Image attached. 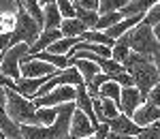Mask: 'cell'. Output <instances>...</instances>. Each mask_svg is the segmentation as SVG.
Instances as JSON below:
<instances>
[{"label":"cell","mask_w":160,"mask_h":139,"mask_svg":"<svg viewBox=\"0 0 160 139\" xmlns=\"http://www.w3.org/2000/svg\"><path fill=\"white\" fill-rule=\"evenodd\" d=\"M128 43H130V49L139 51V54H145V56H154L160 49V41L154 34V28L145 22L137 24L130 32H128Z\"/></svg>","instance_id":"3957f363"},{"label":"cell","mask_w":160,"mask_h":139,"mask_svg":"<svg viewBox=\"0 0 160 139\" xmlns=\"http://www.w3.org/2000/svg\"><path fill=\"white\" fill-rule=\"evenodd\" d=\"M132 120H135L141 128H143V126H152V124L160 122V107L149 105V103H143V105L135 111Z\"/></svg>","instance_id":"7c38bea8"},{"label":"cell","mask_w":160,"mask_h":139,"mask_svg":"<svg viewBox=\"0 0 160 139\" xmlns=\"http://www.w3.org/2000/svg\"><path fill=\"white\" fill-rule=\"evenodd\" d=\"M156 124H158V128H160V122H156Z\"/></svg>","instance_id":"ab89813d"},{"label":"cell","mask_w":160,"mask_h":139,"mask_svg":"<svg viewBox=\"0 0 160 139\" xmlns=\"http://www.w3.org/2000/svg\"><path fill=\"white\" fill-rule=\"evenodd\" d=\"M86 139H96V137H86Z\"/></svg>","instance_id":"f35d334b"},{"label":"cell","mask_w":160,"mask_h":139,"mask_svg":"<svg viewBox=\"0 0 160 139\" xmlns=\"http://www.w3.org/2000/svg\"><path fill=\"white\" fill-rule=\"evenodd\" d=\"M109 128L111 133H120V135H128V137H137L141 133V126L126 114H120L118 118H113L109 122Z\"/></svg>","instance_id":"8fae6325"},{"label":"cell","mask_w":160,"mask_h":139,"mask_svg":"<svg viewBox=\"0 0 160 139\" xmlns=\"http://www.w3.org/2000/svg\"><path fill=\"white\" fill-rule=\"evenodd\" d=\"M38 2H41V7H47L49 2H56V0H38Z\"/></svg>","instance_id":"8d00e7d4"},{"label":"cell","mask_w":160,"mask_h":139,"mask_svg":"<svg viewBox=\"0 0 160 139\" xmlns=\"http://www.w3.org/2000/svg\"><path fill=\"white\" fill-rule=\"evenodd\" d=\"M15 22H17V13H9L0 9V32H13Z\"/></svg>","instance_id":"4316f807"},{"label":"cell","mask_w":160,"mask_h":139,"mask_svg":"<svg viewBox=\"0 0 160 139\" xmlns=\"http://www.w3.org/2000/svg\"><path fill=\"white\" fill-rule=\"evenodd\" d=\"M94 99V114L98 118V122H111L113 118H118V116L122 114L120 111V105L115 101H111V99H100V96H92Z\"/></svg>","instance_id":"30bf717a"},{"label":"cell","mask_w":160,"mask_h":139,"mask_svg":"<svg viewBox=\"0 0 160 139\" xmlns=\"http://www.w3.org/2000/svg\"><path fill=\"white\" fill-rule=\"evenodd\" d=\"M154 34H156V39L160 41V24H158V26H154Z\"/></svg>","instance_id":"d590c367"},{"label":"cell","mask_w":160,"mask_h":139,"mask_svg":"<svg viewBox=\"0 0 160 139\" xmlns=\"http://www.w3.org/2000/svg\"><path fill=\"white\" fill-rule=\"evenodd\" d=\"M73 2H75V0H73Z\"/></svg>","instance_id":"b9f144b4"},{"label":"cell","mask_w":160,"mask_h":139,"mask_svg":"<svg viewBox=\"0 0 160 139\" xmlns=\"http://www.w3.org/2000/svg\"><path fill=\"white\" fill-rule=\"evenodd\" d=\"M145 103L160 107V84H158V86H154V88L149 90V94H148V99H145Z\"/></svg>","instance_id":"1f68e13d"},{"label":"cell","mask_w":160,"mask_h":139,"mask_svg":"<svg viewBox=\"0 0 160 139\" xmlns=\"http://www.w3.org/2000/svg\"><path fill=\"white\" fill-rule=\"evenodd\" d=\"M0 86H4V88H13V86H15V81H13V79H9V77L0 71Z\"/></svg>","instance_id":"836d02e7"},{"label":"cell","mask_w":160,"mask_h":139,"mask_svg":"<svg viewBox=\"0 0 160 139\" xmlns=\"http://www.w3.org/2000/svg\"><path fill=\"white\" fill-rule=\"evenodd\" d=\"M98 96L100 99H111V101H115L118 105H120V99H122V86H120L118 81L109 79V81H105V84L100 86Z\"/></svg>","instance_id":"ffe728a7"},{"label":"cell","mask_w":160,"mask_h":139,"mask_svg":"<svg viewBox=\"0 0 160 139\" xmlns=\"http://www.w3.org/2000/svg\"><path fill=\"white\" fill-rule=\"evenodd\" d=\"M75 4H77V7H81V9H90V11H98V4H100V0H75Z\"/></svg>","instance_id":"d6a6232c"},{"label":"cell","mask_w":160,"mask_h":139,"mask_svg":"<svg viewBox=\"0 0 160 139\" xmlns=\"http://www.w3.org/2000/svg\"><path fill=\"white\" fill-rule=\"evenodd\" d=\"M68 62H71V66H77V71L81 73L86 86H90V84H92V79L98 75V73H102L98 64L92 62V60H88V58H68Z\"/></svg>","instance_id":"4fadbf2b"},{"label":"cell","mask_w":160,"mask_h":139,"mask_svg":"<svg viewBox=\"0 0 160 139\" xmlns=\"http://www.w3.org/2000/svg\"><path fill=\"white\" fill-rule=\"evenodd\" d=\"M145 19V15H135V17H124L122 22H118L115 26H111L109 30H105L107 34H109L111 39H120V37H124V34H128L132 28H135L137 24H141Z\"/></svg>","instance_id":"9a60e30c"},{"label":"cell","mask_w":160,"mask_h":139,"mask_svg":"<svg viewBox=\"0 0 160 139\" xmlns=\"http://www.w3.org/2000/svg\"><path fill=\"white\" fill-rule=\"evenodd\" d=\"M126 2H128V0H100V4H98V13H100V15H105V13L122 11L124 7H126Z\"/></svg>","instance_id":"83f0119b"},{"label":"cell","mask_w":160,"mask_h":139,"mask_svg":"<svg viewBox=\"0 0 160 139\" xmlns=\"http://www.w3.org/2000/svg\"><path fill=\"white\" fill-rule=\"evenodd\" d=\"M0 133H2V131H0ZM2 135H4V133H2Z\"/></svg>","instance_id":"60d3db41"},{"label":"cell","mask_w":160,"mask_h":139,"mask_svg":"<svg viewBox=\"0 0 160 139\" xmlns=\"http://www.w3.org/2000/svg\"><path fill=\"white\" fill-rule=\"evenodd\" d=\"M7 111L17 124H37V105L32 99L7 88Z\"/></svg>","instance_id":"6da1fadb"},{"label":"cell","mask_w":160,"mask_h":139,"mask_svg":"<svg viewBox=\"0 0 160 139\" xmlns=\"http://www.w3.org/2000/svg\"><path fill=\"white\" fill-rule=\"evenodd\" d=\"M143 22H145V24H149L152 28L160 24V4H154V7L149 9V11H148V15H145V19H143Z\"/></svg>","instance_id":"4dcf8cb0"},{"label":"cell","mask_w":160,"mask_h":139,"mask_svg":"<svg viewBox=\"0 0 160 139\" xmlns=\"http://www.w3.org/2000/svg\"><path fill=\"white\" fill-rule=\"evenodd\" d=\"M0 139H7V137H4V135H2V133H0Z\"/></svg>","instance_id":"74e56055"},{"label":"cell","mask_w":160,"mask_h":139,"mask_svg":"<svg viewBox=\"0 0 160 139\" xmlns=\"http://www.w3.org/2000/svg\"><path fill=\"white\" fill-rule=\"evenodd\" d=\"M152 60H154V64H156V69H158V71H160V49L156 51L154 56H152Z\"/></svg>","instance_id":"e575fe53"},{"label":"cell","mask_w":160,"mask_h":139,"mask_svg":"<svg viewBox=\"0 0 160 139\" xmlns=\"http://www.w3.org/2000/svg\"><path fill=\"white\" fill-rule=\"evenodd\" d=\"M60 73V69H56L53 64L38 60V58H28L22 60V77H53Z\"/></svg>","instance_id":"52a82bcc"},{"label":"cell","mask_w":160,"mask_h":139,"mask_svg":"<svg viewBox=\"0 0 160 139\" xmlns=\"http://www.w3.org/2000/svg\"><path fill=\"white\" fill-rule=\"evenodd\" d=\"M98 124L92 122L81 109H75L73 120H71V139H86V137H94Z\"/></svg>","instance_id":"ba28073f"},{"label":"cell","mask_w":160,"mask_h":139,"mask_svg":"<svg viewBox=\"0 0 160 139\" xmlns=\"http://www.w3.org/2000/svg\"><path fill=\"white\" fill-rule=\"evenodd\" d=\"M24 9H26V13L45 30V13H43L41 2H38V0H24Z\"/></svg>","instance_id":"cb8c5ba5"},{"label":"cell","mask_w":160,"mask_h":139,"mask_svg":"<svg viewBox=\"0 0 160 139\" xmlns=\"http://www.w3.org/2000/svg\"><path fill=\"white\" fill-rule=\"evenodd\" d=\"M15 13H17V22H15V30H13L15 43H28L32 47L37 43V39L41 37L43 28L26 13L24 0H15Z\"/></svg>","instance_id":"7a4b0ae2"},{"label":"cell","mask_w":160,"mask_h":139,"mask_svg":"<svg viewBox=\"0 0 160 139\" xmlns=\"http://www.w3.org/2000/svg\"><path fill=\"white\" fill-rule=\"evenodd\" d=\"M13 45H17L13 32H0V60H2V56L7 54V49L13 47Z\"/></svg>","instance_id":"f1b7e54d"},{"label":"cell","mask_w":160,"mask_h":139,"mask_svg":"<svg viewBox=\"0 0 160 139\" xmlns=\"http://www.w3.org/2000/svg\"><path fill=\"white\" fill-rule=\"evenodd\" d=\"M137 139H160V128H158V124L143 126V128H141V133L137 135Z\"/></svg>","instance_id":"f546056e"},{"label":"cell","mask_w":160,"mask_h":139,"mask_svg":"<svg viewBox=\"0 0 160 139\" xmlns=\"http://www.w3.org/2000/svg\"><path fill=\"white\" fill-rule=\"evenodd\" d=\"M77 99V86H58V88L49 90L47 94L34 99L37 107H56V105H66V103H75Z\"/></svg>","instance_id":"5b68a950"},{"label":"cell","mask_w":160,"mask_h":139,"mask_svg":"<svg viewBox=\"0 0 160 139\" xmlns=\"http://www.w3.org/2000/svg\"><path fill=\"white\" fill-rule=\"evenodd\" d=\"M43 13H45V30H56L62 26V13L58 9V2H49L47 7H43Z\"/></svg>","instance_id":"ac0fdd59"},{"label":"cell","mask_w":160,"mask_h":139,"mask_svg":"<svg viewBox=\"0 0 160 139\" xmlns=\"http://www.w3.org/2000/svg\"><path fill=\"white\" fill-rule=\"evenodd\" d=\"M58 39H62V30H60V28H56V30H43L41 37L37 39V43L30 47L28 56H34V54H38V51H47Z\"/></svg>","instance_id":"5bb4252c"},{"label":"cell","mask_w":160,"mask_h":139,"mask_svg":"<svg viewBox=\"0 0 160 139\" xmlns=\"http://www.w3.org/2000/svg\"><path fill=\"white\" fill-rule=\"evenodd\" d=\"M28 51H30L28 43H17V45L9 47L7 54L2 56V60H0V71L9 79L19 81L22 79V60L28 56Z\"/></svg>","instance_id":"277c9868"},{"label":"cell","mask_w":160,"mask_h":139,"mask_svg":"<svg viewBox=\"0 0 160 139\" xmlns=\"http://www.w3.org/2000/svg\"><path fill=\"white\" fill-rule=\"evenodd\" d=\"M145 103L143 94L139 92V88L135 86H128V88H122V99H120V111L126 116H135V111Z\"/></svg>","instance_id":"9c48e42d"},{"label":"cell","mask_w":160,"mask_h":139,"mask_svg":"<svg viewBox=\"0 0 160 139\" xmlns=\"http://www.w3.org/2000/svg\"><path fill=\"white\" fill-rule=\"evenodd\" d=\"M130 51H132V49H130V43H128V34H124V37L115 39V45L111 47V58H113L115 62L124 64Z\"/></svg>","instance_id":"d6986e66"},{"label":"cell","mask_w":160,"mask_h":139,"mask_svg":"<svg viewBox=\"0 0 160 139\" xmlns=\"http://www.w3.org/2000/svg\"><path fill=\"white\" fill-rule=\"evenodd\" d=\"M130 75L135 79V88H139V92L143 94V99H148L149 90L160 84V71L156 69L154 62L143 64L141 69H137L135 73H130Z\"/></svg>","instance_id":"8992f818"},{"label":"cell","mask_w":160,"mask_h":139,"mask_svg":"<svg viewBox=\"0 0 160 139\" xmlns=\"http://www.w3.org/2000/svg\"><path fill=\"white\" fill-rule=\"evenodd\" d=\"M62 37H83L88 32L86 24L79 19V17H66V19H62Z\"/></svg>","instance_id":"e0dca14e"},{"label":"cell","mask_w":160,"mask_h":139,"mask_svg":"<svg viewBox=\"0 0 160 139\" xmlns=\"http://www.w3.org/2000/svg\"><path fill=\"white\" fill-rule=\"evenodd\" d=\"M75 17H79V19L86 24L88 30H96L98 19H100V13L98 11H90V9H81V7L75 4Z\"/></svg>","instance_id":"44dd1931"},{"label":"cell","mask_w":160,"mask_h":139,"mask_svg":"<svg viewBox=\"0 0 160 139\" xmlns=\"http://www.w3.org/2000/svg\"><path fill=\"white\" fill-rule=\"evenodd\" d=\"M58 114H60L58 105L56 107H37V124H41V126H51L58 120Z\"/></svg>","instance_id":"603a6c76"},{"label":"cell","mask_w":160,"mask_h":139,"mask_svg":"<svg viewBox=\"0 0 160 139\" xmlns=\"http://www.w3.org/2000/svg\"><path fill=\"white\" fill-rule=\"evenodd\" d=\"M148 62H154L152 56L139 54V51H130L128 58H126V62H124V69H126V73H135L137 69H141L143 64H148Z\"/></svg>","instance_id":"7402d4cb"},{"label":"cell","mask_w":160,"mask_h":139,"mask_svg":"<svg viewBox=\"0 0 160 139\" xmlns=\"http://www.w3.org/2000/svg\"><path fill=\"white\" fill-rule=\"evenodd\" d=\"M83 41L88 43H98V45H107V47H113L115 45V39H111L105 30H88L83 34Z\"/></svg>","instance_id":"d4e9b609"},{"label":"cell","mask_w":160,"mask_h":139,"mask_svg":"<svg viewBox=\"0 0 160 139\" xmlns=\"http://www.w3.org/2000/svg\"><path fill=\"white\" fill-rule=\"evenodd\" d=\"M158 4V0H128L126 7L122 9L124 17H135V15H148V11Z\"/></svg>","instance_id":"2e32d148"},{"label":"cell","mask_w":160,"mask_h":139,"mask_svg":"<svg viewBox=\"0 0 160 139\" xmlns=\"http://www.w3.org/2000/svg\"><path fill=\"white\" fill-rule=\"evenodd\" d=\"M124 15L122 11H115V13H105V15H100L98 19V26H96V30H109L111 26H115L118 22H122Z\"/></svg>","instance_id":"484cf974"}]
</instances>
